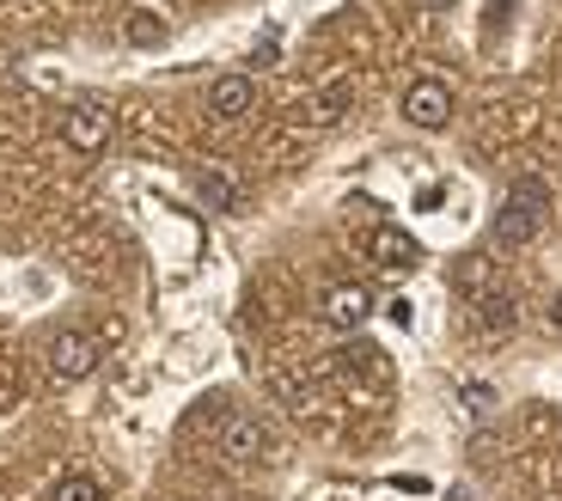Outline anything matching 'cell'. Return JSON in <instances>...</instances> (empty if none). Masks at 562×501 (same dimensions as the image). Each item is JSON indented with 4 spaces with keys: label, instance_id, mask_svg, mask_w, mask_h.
I'll list each match as a JSON object with an SVG mask.
<instances>
[{
    "label": "cell",
    "instance_id": "14",
    "mask_svg": "<svg viewBox=\"0 0 562 501\" xmlns=\"http://www.w3.org/2000/svg\"><path fill=\"white\" fill-rule=\"evenodd\" d=\"M464 404H471V416H490V410H495V391H490V386H464Z\"/></svg>",
    "mask_w": 562,
    "mask_h": 501
},
{
    "label": "cell",
    "instance_id": "15",
    "mask_svg": "<svg viewBox=\"0 0 562 501\" xmlns=\"http://www.w3.org/2000/svg\"><path fill=\"white\" fill-rule=\"evenodd\" d=\"M409 319H416V307H409V300H392V324H404V331H409Z\"/></svg>",
    "mask_w": 562,
    "mask_h": 501
},
{
    "label": "cell",
    "instance_id": "11",
    "mask_svg": "<svg viewBox=\"0 0 562 501\" xmlns=\"http://www.w3.org/2000/svg\"><path fill=\"white\" fill-rule=\"evenodd\" d=\"M49 501H104L99 477H86V471H68L56 489H49Z\"/></svg>",
    "mask_w": 562,
    "mask_h": 501
},
{
    "label": "cell",
    "instance_id": "18",
    "mask_svg": "<svg viewBox=\"0 0 562 501\" xmlns=\"http://www.w3.org/2000/svg\"><path fill=\"white\" fill-rule=\"evenodd\" d=\"M422 7H428V13H440V7H452V0H422Z\"/></svg>",
    "mask_w": 562,
    "mask_h": 501
},
{
    "label": "cell",
    "instance_id": "17",
    "mask_svg": "<svg viewBox=\"0 0 562 501\" xmlns=\"http://www.w3.org/2000/svg\"><path fill=\"white\" fill-rule=\"evenodd\" d=\"M447 501H471V489H447Z\"/></svg>",
    "mask_w": 562,
    "mask_h": 501
},
{
    "label": "cell",
    "instance_id": "16",
    "mask_svg": "<svg viewBox=\"0 0 562 501\" xmlns=\"http://www.w3.org/2000/svg\"><path fill=\"white\" fill-rule=\"evenodd\" d=\"M550 324H557V331H562V293H557V307H550Z\"/></svg>",
    "mask_w": 562,
    "mask_h": 501
},
{
    "label": "cell",
    "instance_id": "9",
    "mask_svg": "<svg viewBox=\"0 0 562 501\" xmlns=\"http://www.w3.org/2000/svg\"><path fill=\"white\" fill-rule=\"evenodd\" d=\"M123 37H128V49H159V43L171 37V25L154 13V7H135V13H128V25H123Z\"/></svg>",
    "mask_w": 562,
    "mask_h": 501
},
{
    "label": "cell",
    "instance_id": "3",
    "mask_svg": "<svg viewBox=\"0 0 562 501\" xmlns=\"http://www.w3.org/2000/svg\"><path fill=\"white\" fill-rule=\"evenodd\" d=\"M404 116L416 129H447L452 123V86L447 80H409V92H404Z\"/></svg>",
    "mask_w": 562,
    "mask_h": 501
},
{
    "label": "cell",
    "instance_id": "8",
    "mask_svg": "<svg viewBox=\"0 0 562 501\" xmlns=\"http://www.w3.org/2000/svg\"><path fill=\"white\" fill-rule=\"evenodd\" d=\"M251 104H257V80H251V74H221V80L209 86V111L221 116V123L251 116Z\"/></svg>",
    "mask_w": 562,
    "mask_h": 501
},
{
    "label": "cell",
    "instance_id": "4",
    "mask_svg": "<svg viewBox=\"0 0 562 501\" xmlns=\"http://www.w3.org/2000/svg\"><path fill=\"white\" fill-rule=\"evenodd\" d=\"M49 374H56V379L99 374V343H92L86 331H56V336H49Z\"/></svg>",
    "mask_w": 562,
    "mask_h": 501
},
{
    "label": "cell",
    "instance_id": "6",
    "mask_svg": "<svg viewBox=\"0 0 562 501\" xmlns=\"http://www.w3.org/2000/svg\"><path fill=\"white\" fill-rule=\"evenodd\" d=\"M324 324H330V331H361L367 324V312H373V293L361 288V281H337V288L324 293Z\"/></svg>",
    "mask_w": 562,
    "mask_h": 501
},
{
    "label": "cell",
    "instance_id": "10",
    "mask_svg": "<svg viewBox=\"0 0 562 501\" xmlns=\"http://www.w3.org/2000/svg\"><path fill=\"white\" fill-rule=\"evenodd\" d=\"M196 196H202V202H209V209L214 214H233V209H239V183H233V178H226V171H196Z\"/></svg>",
    "mask_w": 562,
    "mask_h": 501
},
{
    "label": "cell",
    "instance_id": "5",
    "mask_svg": "<svg viewBox=\"0 0 562 501\" xmlns=\"http://www.w3.org/2000/svg\"><path fill=\"white\" fill-rule=\"evenodd\" d=\"M269 453V428L257 416H226L221 428V459L226 465H257Z\"/></svg>",
    "mask_w": 562,
    "mask_h": 501
},
{
    "label": "cell",
    "instance_id": "1",
    "mask_svg": "<svg viewBox=\"0 0 562 501\" xmlns=\"http://www.w3.org/2000/svg\"><path fill=\"white\" fill-rule=\"evenodd\" d=\"M544 214H550V190H544V183H538V178H514V183H507L502 214H495V245H507V250L532 245L538 226H544Z\"/></svg>",
    "mask_w": 562,
    "mask_h": 501
},
{
    "label": "cell",
    "instance_id": "2",
    "mask_svg": "<svg viewBox=\"0 0 562 501\" xmlns=\"http://www.w3.org/2000/svg\"><path fill=\"white\" fill-rule=\"evenodd\" d=\"M61 141H68L74 154H104V141H111V111H104L99 98L68 104V116H61Z\"/></svg>",
    "mask_w": 562,
    "mask_h": 501
},
{
    "label": "cell",
    "instance_id": "12",
    "mask_svg": "<svg viewBox=\"0 0 562 501\" xmlns=\"http://www.w3.org/2000/svg\"><path fill=\"white\" fill-rule=\"evenodd\" d=\"M477 312H483V319H477V324H483V331H490V336H502V331H514V300H507V293H495V300H483V307H477Z\"/></svg>",
    "mask_w": 562,
    "mask_h": 501
},
{
    "label": "cell",
    "instance_id": "13",
    "mask_svg": "<svg viewBox=\"0 0 562 501\" xmlns=\"http://www.w3.org/2000/svg\"><path fill=\"white\" fill-rule=\"evenodd\" d=\"M349 86H342V80H330V86H324V92H318V104H312V111H318V123H337V116L342 111H349Z\"/></svg>",
    "mask_w": 562,
    "mask_h": 501
},
{
    "label": "cell",
    "instance_id": "7",
    "mask_svg": "<svg viewBox=\"0 0 562 501\" xmlns=\"http://www.w3.org/2000/svg\"><path fill=\"white\" fill-rule=\"evenodd\" d=\"M367 257L380 269H392V276H404V269L422 264V245L404 233V226H373V238H367Z\"/></svg>",
    "mask_w": 562,
    "mask_h": 501
}]
</instances>
